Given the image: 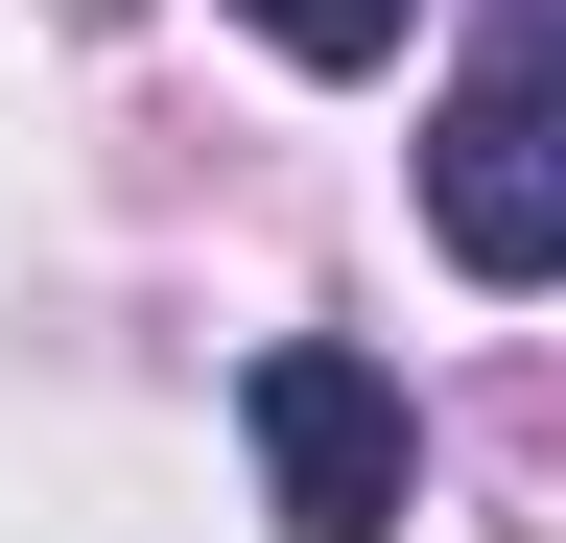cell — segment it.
Here are the masks:
<instances>
[{"label":"cell","mask_w":566,"mask_h":543,"mask_svg":"<svg viewBox=\"0 0 566 543\" xmlns=\"http://www.w3.org/2000/svg\"><path fill=\"white\" fill-rule=\"evenodd\" d=\"M237 24H260V48H283V72H378V48H401V24H424V0H237Z\"/></svg>","instance_id":"3"},{"label":"cell","mask_w":566,"mask_h":543,"mask_svg":"<svg viewBox=\"0 0 566 543\" xmlns=\"http://www.w3.org/2000/svg\"><path fill=\"white\" fill-rule=\"evenodd\" d=\"M260 497H283V543H401L424 426H401V378L354 355V331H283L260 355Z\"/></svg>","instance_id":"2"},{"label":"cell","mask_w":566,"mask_h":543,"mask_svg":"<svg viewBox=\"0 0 566 543\" xmlns=\"http://www.w3.org/2000/svg\"><path fill=\"white\" fill-rule=\"evenodd\" d=\"M543 48H566V0H543Z\"/></svg>","instance_id":"4"},{"label":"cell","mask_w":566,"mask_h":543,"mask_svg":"<svg viewBox=\"0 0 566 543\" xmlns=\"http://www.w3.org/2000/svg\"><path fill=\"white\" fill-rule=\"evenodd\" d=\"M424 237L472 284H566V48H495V72L424 118Z\"/></svg>","instance_id":"1"}]
</instances>
